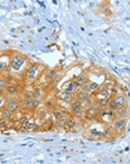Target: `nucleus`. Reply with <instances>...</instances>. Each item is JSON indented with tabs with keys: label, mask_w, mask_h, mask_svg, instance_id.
<instances>
[{
	"label": "nucleus",
	"mask_w": 130,
	"mask_h": 164,
	"mask_svg": "<svg viewBox=\"0 0 130 164\" xmlns=\"http://www.w3.org/2000/svg\"><path fill=\"white\" fill-rule=\"evenodd\" d=\"M28 63H29V61H28L27 55L21 53V52H14V53H11L10 63H9V67L6 71H7V73L18 74L19 72L22 71V69H26Z\"/></svg>",
	"instance_id": "f257e3e1"
},
{
	"label": "nucleus",
	"mask_w": 130,
	"mask_h": 164,
	"mask_svg": "<svg viewBox=\"0 0 130 164\" xmlns=\"http://www.w3.org/2000/svg\"><path fill=\"white\" fill-rule=\"evenodd\" d=\"M40 74V65L38 63L29 62L24 69V78H26V80H28V82H34Z\"/></svg>",
	"instance_id": "f03ea898"
},
{
	"label": "nucleus",
	"mask_w": 130,
	"mask_h": 164,
	"mask_svg": "<svg viewBox=\"0 0 130 164\" xmlns=\"http://www.w3.org/2000/svg\"><path fill=\"white\" fill-rule=\"evenodd\" d=\"M4 108L10 110L12 112H18L21 109L20 100L18 98H15L14 96H9V98H7V101H6V104H5Z\"/></svg>",
	"instance_id": "7ed1b4c3"
},
{
	"label": "nucleus",
	"mask_w": 130,
	"mask_h": 164,
	"mask_svg": "<svg viewBox=\"0 0 130 164\" xmlns=\"http://www.w3.org/2000/svg\"><path fill=\"white\" fill-rule=\"evenodd\" d=\"M70 104V109H71V113L77 118H81L82 115H85V110L80 104V101L77 99H73L71 102L69 103Z\"/></svg>",
	"instance_id": "20e7f679"
},
{
	"label": "nucleus",
	"mask_w": 130,
	"mask_h": 164,
	"mask_svg": "<svg viewBox=\"0 0 130 164\" xmlns=\"http://www.w3.org/2000/svg\"><path fill=\"white\" fill-rule=\"evenodd\" d=\"M128 123V118H115L110 123V127L115 131H121L126 128Z\"/></svg>",
	"instance_id": "39448f33"
},
{
	"label": "nucleus",
	"mask_w": 130,
	"mask_h": 164,
	"mask_svg": "<svg viewBox=\"0 0 130 164\" xmlns=\"http://www.w3.org/2000/svg\"><path fill=\"white\" fill-rule=\"evenodd\" d=\"M10 52H1L0 55V73L6 71L10 63Z\"/></svg>",
	"instance_id": "423d86ee"
},
{
	"label": "nucleus",
	"mask_w": 130,
	"mask_h": 164,
	"mask_svg": "<svg viewBox=\"0 0 130 164\" xmlns=\"http://www.w3.org/2000/svg\"><path fill=\"white\" fill-rule=\"evenodd\" d=\"M56 98L61 101V102L65 103H70L72 100L75 99V93L71 92H67V91H63V90H60L56 93Z\"/></svg>",
	"instance_id": "0eeeda50"
},
{
	"label": "nucleus",
	"mask_w": 130,
	"mask_h": 164,
	"mask_svg": "<svg viewBox=\"0 0 130 164\" xmlns=\"http://www.w3.org/2000/svg\"><path fill=\"white\" fill-rule=\"evenodd\" d=\"M110 100H111V102L116 106V108L128 104V99H127L126 96H123V93H120V94H116V93H115V94L110 98Z\"/></svg>",
	"instance_id": "6e6552de"
},
{
	"label": "nucleus",
	"mask_w": 130,
	"mask_h": 164,
	"mask_svg": "<svg viewBox=\"0 0 130 164\" xmlns=\"http://www.w3.org/2000/svg\"><path fill=\"white\" fill-rule=\"evenodd\" d=\"M113 112H115V118H128V115H129V108H128V104L118 106Z\"/></svg>",
	"instance_id": "1a4fd4ad"
},
{
	"label": "nucleus",
	"mask_w": 130,
	"mask_h": 164,
	"mask_svg": "<svg viewBox=\"0 0 130 164\" xmlns=\"http://www.w3.org/2000/svg\"><path fill=\"white\" fill-rule=\"evenodd\" d=\"M4 91L9 96H16V94L19 93V88L15 83H7L6 87L4 88Z\"/></svg>",
	"instance_id": "9d476101"
},
{
	"label": "nucleus",
	"mask_w": 130,
	"mask_h": 164,
	"mask_svg": "<svg viewBox=\"0 0 130 164\" xmlns=\"http://www.w3.org/2000/svg\"><path fill=\"white\" fill-rule=\"evenodd\" d=\"M95 96H93V94H90L89 96H87V98H85V99L80 100V104H81V106L83 108V110L88 109L89 106H91L93 104V102H95V99H93Z\"/></svg>",
	"instance_id": "9b49d317"
},
{
	"label": "nucleus",
	"mask_w": 130,
	"mask_h": 164,
	"mask_svg": "<svg viewBox=\"0 0 130 164\" xmlns=\"http://www.w3.org/2000/svg\"><path fill=\"white\" fill-rule=\"evenodd\" d=\"M24 127H26L27 132H32V131H37V130H39V129H40V125H39V124H37V123H36V121H34V119H31V118H30V120L26 123V125H24Z\"/></svg>",
	"instance_id": "f8f14e48"
},
{
	"label": "nucleus",
	"mask_w": 130,
	"mask_h": 164,
	"mask_svg": "<svg viewBox=\"0 0 130 164\" xmlns=\"http://www.w3.org/2000/svg\"><path fill=\"white\" fill-rule=\"evenodd\" d=\"M61 90L67 91V92L75 93V80H70V81L65 82L61 87Z\"/></svg>",
	"instance_id": "ddd939ff"
},
{
	"label": "nucleus",
	"mask_w": 130,
	"mask_h": 164,
	"mask_svg": "<svg viewBox=\"0 0 130 164\" xmlns=\"http://www.w3.org/2000/svg\"><path fill=\"white\" fill-rule=\"evenodd\" d=\"M68 119H69V115L65 114L62 118L56 120V123H55L56 128H57V129H65L66 124H67V122H68Z\"/></svg>",
	"instance_id": "4468645a"
},
{
	"label": "nucleus",
	"mask_w": 130,
	"mask_h": 164,
	"mask_svg": "<svg viewBox=\"0 0 130 164\" xmlns=\"http://www.w3.org/2000/svg\"><path fill=\"white\" fill-rule=\"evenodd\" d=\"M88 79H89V73L86 71H82L80 74H78L76 77L75 82H77V83H83V82H85L86 80H88Z\"/></svg>",
	"instance_id": "2eb2a0df"
},
{
	"label": "nucleus",
	"mask_w": 130,
	"mask_h": 164,
	"mask_svg": "<svg viewBox=\"0 0 130 164\" xmlns=\"http://www.w3.org/2000/svg\"><path fill=\"white\" fill-rule=\"evenodd\" d=\"M1 111H2V115H4V119L5 120H7V121H10V120L14 119L15 112H12V111H10V110L6 109V108H2V109H1Z\"/></svg>",
	"instance_id": "dca6fc26"
},
{
	"label": "nucleus",
	"mask_w": 130,
	"mask_h": 164,
	"mask_svg": "<svg viewBox=\"0 0 130 164\" xmlns=\"http://www.w3.org/2000/svg\"><path fill=\"white\" fill-rule=\"evenodd\" d=\"M90 96V92H88V91H83V90H79V91H76L75 92V99L77 100H82L85 99V98H87V96Z\"/></svg>",
	"instance_id": "f3484780"
},
{
	"label": "nucleus",
	"mask_w": 130,
	"mask_h": 164,
	"mask_svg": "<svg viewBox=\"0 0 130 164\" xmlns=\"http://www.w3.org/2000/svg\"><path fill=\"white\" fill-rule=\"evenodd\" d=\"M96 102V101H95ZM97 106L100 110H105L108 108V104H109V99H97Z\"/></svg>",
	"instance_id": "a211bd4d"
},
{
	"label": "nucleus",
	"mask_w": 130,
	"mask_h": 164,
	"mask_svg": "<svg viewBox=\"0 0 130 164\" xmlns=\"http://www.w3.org/2000/svg\"><path fill=\"white\" fill-rule=\"evenodd\" d=\"M76 120L72 118V116H69L68 119V122H67V124H66L65 127V130H69V131H73V129H75L76 127Z\"/></svg>",
	"instance_id": "6ab92c4d"
},
{
	"label": "nucleus",
	"mask_w": 130,
	"mask_h": 164,
	"mask_svg": "<svg viewBox=\"0 0 130 164\" xmlns=\"http://www.w3.org/2000/svg\"><path fill=\"white\" fill-rule=\"evenodd\" d=\"M31 96H32V98H34V99L41 100L42 98H44V91H42L40 88H36V89L31 92Z\"/></svg>",
	"instance_id": "aec40b11"
},
{
	"label": "nucleus",
	"mask_w": 130,
	"mask_h": 164,
	"mask_svg": "<svg viewBox=\"0 0 130 164\" xmlns=\"http://www.w3.org/2000/svg\"><path fill=\"white\" fill-rule=\"evenodd\" d=\"M52 115H54V118H55L56 120H58L65 115V112H63L60 108H55V109L52 110Z\"/></svg>",
	"instance_id": "412c9836"
},
{
	"label": "nucleus",
	"mask_w": 130,
	"mask_h": 164,
	"mask_svg": "<svg viewBox=\"0 0 130 164\" xmlns=\"http://www.w3.org/2000/svg\"><path fill=\"white\" fill-rule=\"evenodd\" d=\"M32 100H34L32 96H29V98H26V99H21L20 100L21 108H29V106H31Z\"/></svg>",
	"instance_id": "4be33fe9"
},
{
	"label": "nucleus",
	"mask_w": 130,
	"mask_h": 164,
	"mask_svg": "<svg viewBox=\"0 0 130 164\" xmlns=\"http://www.w3.org/2000/svg\"><path fill=\"white\" fill-rule=\"evenodd\" d=\"M31 116L29 115V114H26V115H21L20 118H19V120H18V123H19V125H26V123L30 120Z\"/></svg>",
	"instance_id": "5701e85b"
},
{
	"label": "nucleus",
	"mask_w": 130,
	"mask_h": 164,
	"mask_svg": "<svg viewBox=\"0 0 130 164\" xmlns=\"http://www.w3.org/2000/svg\"><path fill=\"white\" fill-rule=\"evenodd\" d=\"M38 115L40 119H46L47 116H48V110L46 109V108H38Z\"/></svg>",
	"instance_id": "b1692460"
},
{
	"label": "nucleus",
	"mask_w": 130,
	"mask_h": 164,
	"mask_svg": "<svg viewBox=\"0 0 130 164\" xmlns=\"http://www.w3.org/2000/svg\"><path fill=\"white\" fill-rule=\"evenodd\" d=\"M44 106H45L47 110H50V109H55L56 104H55V102H54V100L47 99L45 102H44Z\"/></svg>",
	"instance_id": "393cba45"
},
{
	"label": "nucleus",
	"mask_w": 130,
	"mask_h": 164,
	"mask_svg": "<svg viewBox=\"0 0 130 164\" xmlns=\"http://www.w3.org/2000/svg\"><path fill=\"white\" fill-rule=\"evenodd\" d=\"M99 88H100V84H98L97 82L91 81V83H90V89H89V92H90V93L97 92V91H98V89H99Z\"/></svg>",
	"instance_id": "a878e982"
},
{
	"label": "nucleus",
	"mask_w": 130,
	"mask_h": 164,
	"mask_svg": "<svg viewBox=\"0 0 130 164\" xmlns=\"http://www.w3.org/2000/svg\"><path fill=\"white\" fill-rule=\"evenodd\" d=\"M90 83H91V80H90V79L86 80L83 83H81V90H83V91H88V92H89Z\"/></svg>",
	"instance_id": "bb28decb"
},
{
	"label": "nucleus",
	"mask_w": 130,
	"mask_h": 164,
	"mask_svg": "<svg viewBox=\"0 0 130 164\" xmlns=\"http://www.w3.org/2000/svg\"><path fill=\"white\" fill-rule=\"evenodd\" d=\"M5 80L7 83H14L16 80V75H14V73H7V75L5 77Z\"/></svg>",
	"instance_id": "cd10ccee"
},
{
	"label": "nucleus",
	"mask_w": 130,
	"mask_h": 164,
	"mask_svg": "<svg viewBox=\"0 0 130 164\" xmlns=\"http://www.w3.org/2000/svg\"><path fill=\"white\" fill-rule=\"evenodd\" d=\"M41 106V100L39 99H34L32 100V103H31V106L32 109H38V108H40Z\"/></svg>",
	"instance_id": "c85d7f7f"
},
{
	"label": "nucleus",
	"mask_w": 130,
	"mask_h": 164,
	"mask_svg": "<svg viewBox=\"0 0 130 164\" xmlns=\"http://www.w3.org/2000/svg\"><path fill=\"white\" fill-rule=\"evenodd\" d=\"M6 101H7V96H5L2 93L0 94V109H2L6 104Z\"/></svg>",
	"instance_id": "c756f323"
},
{
	"label": "nucleus",
	"mask_w": 130,
	"mask_h": 164,
	"mask_svg": "<svg viewBox=\"0 0 130 164\" xmlns=\"http://www.w3.org/2000/svg\"><path fill=\"white\" fill-rule=\"evenodd\" d=\"M29 96H32L30 91L24 90V91H22V92L20 93V99H26V98H29Z\"/></svg>",
	"instance_id": "7c9ffc66"
},
{
	"label": "nucleus",
	"mask_w": 130,
	"mask_h": 164,
	"mask_svg": "<svg viewBox=\"0 0 130 164\" xmlns=\"http://www.w3.org/2000/svg\"><path fill=\"white\" fill-rule=\"evenodd\" d=\"M7 84V82L5 80V77H0V89H4Z\"/></svg>",
	"instance_id": "2f4dec72"
},
{
	"label": "nucleus",
	"mask_w": 130,
	"mask_h": 164,
	"mask_svg": "<svg viewBox=\"0 0 130 164\" xmlns=\"http://www.w3.org/2000/svg\"><path fill=\"white\" fill-rule=\"evenodd\" d=\"M79 90H81V83L75 82V92L76 91H79Z\"/></svg>",
	"instance_id": "473e14b6"
},
{
	"label": "nucleus",
	"mask_w": 130,
	"mask_h": 164,
	"mask_svg": "<svg viewBox=\"0 0 130 164\" xmlns=\"http://www.w3.org/2000/svg\"><path fill=\"white\" fill-rule=\"evenodd\" d=\"M19 129H18V131L19 132H21V133H24V132H27V130H26V127L24 125H19Z\"/></svg>",
	"instance_id": "72a5a7b5"
},
{
	"label": "nucleus",
	"mask_w": 130,
	"mask_h": 164,
	"mask_svg": "<svg viewBox=\"0 0 130 164\" xmlns=\"http://www.w3.org/2000/svg\"><path fill=\"white\" fill-rule=\"evenodd\" d=\"M4 115H2V111H1V109H0V122H2L4 121Z\"/></svg>",
	"instance_id": "f704fd0d"
},
{
	"label": "nucleus",
	"mask_w": 130,
	"mask_h": 164,
	"mask_svg": "<svg viewBox=\"0 0 130 164\" xmlns=\"http://www.w3.org/2000/svg\"><path fill=\"white\" fill-rule=\"evenodd\" d=\"M0 55H1V51H0Z\"/></svg>",
	"instance_id": "c9c22d12"
}]
</instances>
